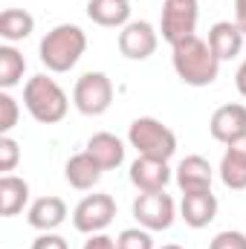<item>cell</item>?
I'll return each mask as SVG.
<instances>
[{
	"instance_id": "obj_1",
	"label": "cell",
	"mask_w": 246,
	"mask_h": 249,
	"mask_svg": "<svg viewBox=\"0 0 246 249\" xmlns=\"http://www.w3.org/2000/svg\"><path fill=\"white\" fill-rule=\"evenodd\" d=\"M171 64L177 78L188 87H209L220 75V58L200 35H191L177 47H171Z\"/></svg>"
},
{
	"instance_id": "obj_2",
	"label": "cell",
	"mask_w": 246,
	"mask_h": 249,
	"mask_svg": "<svg viewBox=\"0 0 246 249\" xmlns=\"http://www.w3.org/2000/svg\"><path fill=\"white\" fill-rule=\"evenodd\" d=\"M84 50H87L84 29L75 26V23H58L44 35V41L38 47V55H41V64L50 72H70L81 61Z\"/></svg>"
},
{
	"instance_id": "obj_3",
	"label": "cell",
	"mask_w": 246,
	"mask_h": 249,
	"mask_svg": "<svg viewBox=\"0 0 246 249\" xmlns=\"http://www.w3.org/2000/svg\"><path fill=\"white\" fill-rule=\"evenodd\" d=\"M23 105L29 110V116L41 124H58L70 110L67 93L61 90V84L50 75H32L23 84Z\"/></svg>"
},
{
	"instance_id": "obj_4",
	"label": "cell",
	"mask_w": 246,
	"mask_h": 249,
	"mask_svg": "<svg viewBox=\"0 0 246 249\" xmlns=\"http://www.w3.org/2000/svg\"><path fill=\"white\" fill-rule=\"evenodd\" d=\"M127 142H130V148H136L139 157L171 160L177 154V133L154 116L133 119L130 127H127Z\"/></svg>"
},
{
	"instance_id": "obj_5",
	"label": "cell",
	"mask_w": 246,
	"mask_h": 249,
	"mask_svg": "<svg viewBox=\"0 0 246 249\" xmlns=\"http://www.w3.org/2000/svg\"><path fill=\"white\" fill-rule=\"evenodd\" d=\"M72 105L81 116H102L113 105V81L105 72H84L75 81Z\"/></svg>"
},
{
	"instance_id": "obj_6",
	"label": "cell",
	"mask_w": 246,
	"mask_h": 249,
	"mask_svg": "<svg viewBox=\"0 0 246 249\" xmlns=\"http://www.w3.org/2000/svg\"><path fill=\"white\" fill-rule=\"evenodd\" d=\"M133 217L148 232H165L177 217V206L165 191H139L133 200Z\"/></svg>"
},
{
	"instance_id": "obj_7",
	"label": "cell",
	"mask_w": 246,
	"mask_h": 249,
	"mask_svg": "<svg viewBox=\"0 0 246 249\" xmlns=\"http://www.w3.org/2000/svg\"><path fill=\"white\" fill-rule=\"evenodd\" d=\"M197 0H165L162 3V41H168L171 47H177L180 41L197 35Z\"/></svg>"
},
{
	"instance_id": "obj_8",
	"label": "cell",
	"mask_w": 246,
	"mask_h": 249,
	"mask_svg": "<svg viewBox=\"0 0 246 249\" xmlns=\"http://www.w3.org/2000/svg\"><path fill=\"white\" fill-rule=\"evenodd\" d=\"M116 217V200L110 194H87L72 209V226L81 235H99L105 232Z\"/></svg>"
},
{
	"instance_id": "obj_9",
	"label": "cell",
	"mask_w": 246,
	"mask_h": 249,
	"mask_svg": "<svg viewBox=\"0 0 246 249\" xmlns=\"http://www.w3.org/2000/svg\"><path fill=\"white\" fill-rule=\"evenodd\" d=\"M116 44H119V53H122L124 58H130V61H145V58H151V55L157 53L159 38H157L154 23H148V20H130L127 26H122Z\"/></svg>"
},
{
	"instance_id": "obj_10",
	"label": "cell",
	"mask_w": 246,
	"mask_h": 249,
	"mask_svg": "<svg viewBox=\"0 0 246 249\" xmlns=\"http://www.w3.org/2000/svg\"><path fill=\"white\" fill-rule=\"evenodd\" d=\"M130 183H133L136 191H165V186L171 183L168 160L136 157L130 162Z\"/></svg>"
},
{
	"instance_id": "obj_11",
	"label": "cell",
	"mask_w": 246,
	"mask_h": 249,
	"mask_svg": "<svg viewBox=\"0 0 246 249\" xmlns=\"http://www.w3.org/2000/svg\"><path fill=\"white\" fill-rule=\"evenodd\" d=\"M209 133L211 139L229 145L232 139L246 133V105H220L211 119H209Z\"/></svg>"
},
{
	"instance_id": "obj_12",
	"label": "cell",
	"mask_w": 246,
	"mask_h": 249,
	"mask_svg": "<svg viewBox=\"0 0 246 249\" xmlns=\"http://www.w3.org/2000/svg\"><path fill=\"white\" fill-rule=\"evenodd\" d=\"M174 180H177V186H180L183 194H188V191H209L211 188V180H214V168L209 165L206 157L188 154L183 162L177 165Z\"/></svg>"
},
{
	"instance_id": "obj_13",
	"label": "cell",
	"mask_w": 246,
	"mask_h": 249,
	"mask_svg": "<svg viewBox=\"0 0 246 249\" xmlns=\"http://www.w3.org/2000/svg\"><path fill=\"white\" fill-rule=\"evenodd\" d=\"M244 32H241V26L235 23V20H217L211 29H209V38H206V44L211 47V53L223 61H232V58H238L241 55V50H244Z\"/></svg>"
},
{
	"instance_id": "obj_14",
	"label": "cell",
	"mask_w": 246,
	"mask_h": 249,
	"mask_svg": "<svg viewBox=\"0 0 246 249\" xmlns=\"http://www.w3.org/2000/svg\"><path fill=\"white\" fill-rule=\"evenodd\" d=\"M180 214H183L185 226L191 229H206L214 217H217V197L209 191H188L183 194V203H180Z\"/></svg>"
},
{
	"instance_id": "obj_15",
	"label": "cell",
	"mask_w": 246,
	"mask_h": 249,
	"mask_svg": "<svg viewBox=\"0 0 246 249\" xmlns=\"http://www.w3.org/2000/svg\"><path fill=\"white\" fill-rule=\"evenodd\" d=\"M64 220H67V203L55 194L38 197L26 212V223L38 232H55Z\"/></svg>"
},
{
	"instance_id": "obj_16",
	"label": "cell",
	"mask_w": 246,
	"mask_h": 249,
	"mask_svg": "<svg viewBox=\"0 0 246 249\" xmlns=\"http://www.w3.org/2000/svg\"><path fill=\"white\" fill-rule=\"evenodd\" d=\"M220 180L232 191L246 188V133L226 145V154L220 160Z\"/></svg>"
},
{
	"instance_id": "obj_17",
	"label": "cell",
	"mask_w": 246,
	"mask_h": 249,
	"mask_svg": "<svg viewBox=\"0 0 246 249\" xmlns=\"http://www.w3.org/2000/svg\"><path fill=\"white\" fill-rule=\"evenodd\" d=\"M102 174H105V168H102L87 151L72 154V157L67 160V165H64V180L75 188V191H90V188H96L99 180H102Z\"/></svg>"
},
{
	"instance_id": "obj_18",
	"label": "cell",
	"mask_w": 246,
	"mask_h": 249,
	"mask_svg": "<svg viewBox=\"0 0 246 249\" xmlns=\"http://www.w3.org/2000/svg\"><path fill=\"white\" fill-rule=\"evenodd\" d=\"M105 171H113V168H119L124 162V142L116 136V133H107V130H102V133H93L90 139H87V148H84Z\"/></svg>"
},
{
	"instance_id": "obj_19",
	"label": "cell",
	"mask_w": 246,
	"mask_h": 249,
	"mask_svg": "<svg viewBox=\"0 0 246 249\" xmlns=\"http://www.w3.org/2000/svg\"><path fill=\"white\" fill-rule=\"evenodd\" d=\"M87 18L105 29H122L130 23V0H87Z\"/></svg>"
},
{
	"instance_id": "obj_20",
	"label": "cell",
	"mask_w": 246,
	"mask_h": 249,
	"mask_svg": "<svg viewBox=\"0 0 246 249\" xmlns=\"http://www.w3.org/2000/svg\"><path fill=\"white\" fill-rule=\"evenodd\" d=\"M26 203H29V183L23 177L3 174L0 177V214L3 217H15V214L23 212Z\"/></svg>"
},
{
	"instance_id": "obj_21",
	"label": "cell",
	"mask_w": 246,
	"mask_h": 249,
	"mask_svg": "<svg viewBox=\"0 0 246 249\" xmlns=\"http://www.w3.org/2000/svg\"><path fill=\"white\" fill-rule=\"evenodd\" d=\"M32 32H35V18L26 9H3V15H0V38L6 44L26 41Z\"/></svg>"
},
{
	"instance_id": "obj_22",
	"label": "cell",
	"mask_w": 246,
	"mask_h": 249,
	"mask_svg": "<svg viewBox=\"0 0 246 249\" xmlns=\"http://www.w3.org/2000/svg\"><path fill=\"white\" fill-rule=\"evenodd\" d=\"M23 72H26V58L20 55V50H15L12 44H3L0 47V87L12 90L15 84H20Z\"/></svg>"
},
{
	"instance_id": "obj_23",
	"label": "cell",
	"mask_w": 246,
	"mask_h": 249,
	"mask_svg": "<svg viewBox=\"0 0 246 249\" xmlns=\"http://www.w3.org/2000/svg\"><path fill=\"white\" fill-rule=\"evenodd\" d=\"M116 249H154V238L148 229L133 226V229H122L116 238Z\"/></svg>"
},
{
	"instance_id": "obj_24",
	"label": "cell",
	"mask_w": 246,
	"mask_h": 249,
	"mask_svg": "<svg viewBox=\"0 0 246 249\" xmlns=\"http://www.w3.org/2000/svg\"><path fill=\"white\" fill-rule=\"evenodd\" d=\"M18 116H20L18 102L9 96V90H3V93H0V133H3V136L12 133V127L18 124Z\"/></svg>"
},
{
	"instance_id": "obj_25",
	"label": "cell",
	"mask_w": 246,
	"mask_h": 249,
	"mask_svg": "<svg viewBox=\"0 0 246 249\" xmlns=\"http://www.w3.org/2000/svg\"><path fill=\"white\" fill-rule=\"evenodd\" d=\"M20 162V145L12 136H0V171L12 174Z\"/></svg>"
},
{
	"instance_id": "obj_26",
	"label": "cell",
	"mask_w": 246,
	"mask_h": 249,
	"mask_svg": "<svg viewBox=\"0 0 246 249\" xmlns=\"http://www.w3.org/2000/svg\"><path fill=\"white\" fill-rule=\"evenodd\" d=\"M209 249H246V235L244 232H235V229L217 232V235L211 238Z\"/></svg>"
},
{
	"instance_id": "obj_27",
	"label": "cell",
	"mask_w": 246,
	"mask_h": 249,
	"mask_svg": "<svg viewBox=\"0 0 246 249\" xmlns=\"http://www.w3.org/2000/svg\"><path fill=\"white\" fill-rule=\"evenodd\" d=\"M32 249H70V247H67V241H64L61 235H55V232H41V235L32 241Z\"/></svg>"
},
{
	"instance_id": "obj_28",
	"label": "cell",
	"mask_w": 246,
	"mask_h": 249,
	"mask_svg": "<svg viewBox=\"0 0 246 249\" xmlns=\"http://www.w3.org/2000/svg\"><path fill=\"white\" fill-rule=\"evenodd\" d=\"M81 249H116V238H107L105 232H99V235H90V241Z\"/></svg>"
},
{
	"instance_id": "obj_29",
	"label": "cell",
	"mask_w": 246,
	"mask_h": 249,
	"mask_svg": "<svg viewBox=\"0 0 246 249\" xmlns=\"http://www.w3.org/2000/svg\"><path fill=\"white\" fill-rule=\"evenodd\" d=\"M235 23L241 26V32L246 35V0H235Z\"/></svg>"
},
{
	"instance_id": "obj_30",
	"label": "cell",
	"mask_w": 246,
	"mask_h": 249,
	"mask_svg": "<svg viewBox=\"0 0 246 249\" xmlns=\"http://www.w3.org/2000/svg\"><path fill=\"white\" fill-rule=\"evenodd\" d=\"M235 87H238V93L246 99V58L241 61V67H238V72H235Z\"/></svg>"
},
{
	"instance_id": "obj_31",
	"label": "cell",
	"mask_w": 246,
	"mask_h": 249,
	"mask_svg": "<svg viewBox=\"0 0 246 249\" xmlns=\"http://www.w3.org/2000/svg\"><path fill=\"white\" fill-rule=\"evenodd\" d=\"M159 249H185V247H180V244H165V247H159Z\"/></svg>"
}]
</instances>
